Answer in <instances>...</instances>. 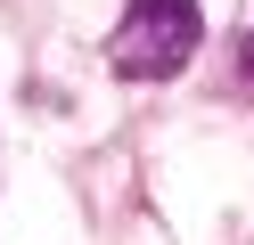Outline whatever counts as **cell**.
<instances>
[{"instance_id": "6da1fadb", "label": "cell", "mask_w": 254, "mask_h": 245, "mask_svg": "<svg viewBox=\"0 0 254 245\" xmlns=\"http://www.w3.org/2000/svg\"><path fill=\"white\" fill-rule=\"evenodd\" d=\"M205 41V8L197 0H131L123 25L107 33V65L123 82H172Z\"/></svg>"}, {"instance_id": "7a4b0ae2", "label": "cell", "mask_w": 254, "mask_h": 245, "mask_svg": "<svg viewBox=\"0 0 254 245\" xmlns=\"http://www.w3.org/2000/svg\"><path fill=\"white\" fill-rule=\"evenodd\" d=\"M238 82H246V90H254V33H246V41H238Z\"/></svg>"}]
</instances>
